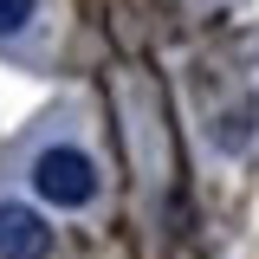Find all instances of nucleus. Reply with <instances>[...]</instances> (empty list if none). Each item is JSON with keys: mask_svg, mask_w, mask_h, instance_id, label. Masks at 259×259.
<instances>
[{"mask_svg": "<svg viewBox=\"0 0 259 259\" xmlns=\"http://www.w3.org/2000/svg\"><path fill=\"white\" fill-rule=\"evenodd\" d=\"M26 182L39 201H52V207H71V214H84L104 188V175H97V156L91 149H78V143H46L39 156H32Z\"/></svg>", "mask_w": 259, "mask_h": 259, "instance_id": "1", "label": "nucleus"}, {"mask_svg": "<svg viewBox=\"0 0 259 259\" xmlns=\"http://www.w3.org/2000/svg\"><path fill=\"white\" fill-rule=\"evenodd\" d=\"M32 13H39V0H0V32L32 26Z\"/></svg>", "mask_w": 259, "mask_h": 259, "instance_id": "4", "label": "nucleus"}, {"mask_svg": "<svg viewBox=\"0 0 259 259\" xmlns=\"http://www.w3.org/2000/svg\"><path fill=\"white\" fill-rule=\"evenodd\" d=\"M0 259H52V227L26 201H0Z\"/></svg>", "mask_w": 259, "mask_h": 259, "instance_id": "2", "label": "nucleus"}, {"mask_svg": "<svg viewBox=\"0 0 259 259\" xmlns=\"http://www.w3.org/2000/svg\"><path fill=\"white\" fill-rule=\"evenodd\" d=\"M253 123H259V104H253V97H240L233 110H221V117H214V130H207V136H214V149H221V156H240V149L253 143Z\"/></svg>", "mask_w": 259, "mask_h": 259, "instance_id": "3", "label": "nucleus"}]
</instances>
